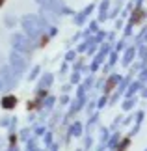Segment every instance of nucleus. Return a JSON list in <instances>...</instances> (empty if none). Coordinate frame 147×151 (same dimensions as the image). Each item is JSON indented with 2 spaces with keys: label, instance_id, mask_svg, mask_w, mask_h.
Wrapping results in <instances>:
<instances>
[]
</instances>
